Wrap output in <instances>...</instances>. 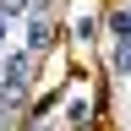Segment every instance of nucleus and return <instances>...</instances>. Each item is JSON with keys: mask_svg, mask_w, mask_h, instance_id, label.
<instances>
[{"mask_svg": "<svg viewBox=\"0 0 131 131\" xmlns=\"http://www.w3.org/2000/svg\"><path fill=\"white\" fill-rule=\"evenodd\" d=\"M33 82V55L16 49V55H0V98H22Z\"/></svg>", "mask_w": 131, "mask_h": 131, "instance_id": "f257e3e1", "label": "nucleus"}, {"mask_svg": "<svg viewBox=\"0 0 131 131\" xmlns=\"http://www.w3.org/2000/svg\"><path fill=\"white\" fill-rule=\"evenodd\" d=\"M49 44H55V22H49V11H33L27 16V55H44Z\"/></svg>", "mask_w": 131, "mask_h": 131, "instance_id": "f03ea898", "label": "nucleus"}, {"mask_svg": "<svg viewBox=\"0 0 131 131\" xmlns=\"http://www.w3.org/2000/svg\"><path fill=\"white\" fill-rule=\"evenodd\" d=\"M33 11H38V0H0V16H6V22H22Z\"/></svg>", "mask_w": 131, "mask_h": 131, "instance_id": "7ed1b4c3", "label": "nucleus"}, {"mask_svg": "<svg viewBox=\"0 0 131 131\" xmlns=\"http://www.w3.org/2000/svg\"><path fill=\"white\" fill-rule=\"evenodd\" d=\"M115 71H120V77H131V38H120V44H115Z\"/></svg>", "mask_w": 131, "mask_h": 131, "instance_id": "20e7f679", "label": "nucleus"}, {"mask_svg": "<svg viewBox=\"0 0 131 131\" xmlns=\"http://www.w3.org/2000/svg\"><path fill=\"white\" fill-rule=\"evenodd\" d=\"M109 27L120 33V38H131V11H115V16H109Z\"/></svg>", "mask_w": 131, "mask_h": 131, "instance_id": "39448f33", "label": "nucleus"}, {"mask_svg": "<svg viewBox=\"0 0 131 131\" xmlns=\"http://www.w3.org/2000/svg\"><path fill=\"white\" fill-rule=\"evenodd\" d=\"M6 38H11V22H6V16H0V49H6Z\"/></svg>", "mask_w": 131, "mask_h": 131, "instance_id": "423d86ee", "label": "nucleus"}]
</instances>
